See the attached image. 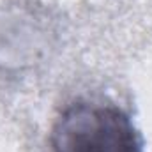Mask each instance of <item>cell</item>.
Masks as SVG:
<instances>
[{
  "label": "cell",
  "mask_w": 152,
  "mask_h": 152,
  "mask_svg": "<svg viewBox=\"0 0 152 152\" xmlns=\"http://www.w3.org/2000/svg\"><path fill=\"white\" fill-rule=\"evenodd\" d=\"M51 152H145L131 117L120 106L78 99L53 122Z\"/></svg>",
  "instance_id": "obj_1"
}]
</instances>
